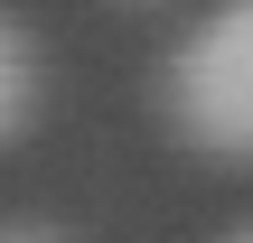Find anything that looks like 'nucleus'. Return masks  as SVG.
Returning a JSON list of instances; mask_svg holds the SVG:
<instances>
[{"instance_id": "obj_1", "label": "nucleus", "mask_w": 253, "mask_h": 243, "mask_svg": "<svg viewBox=\"0 0 253 243\" xmlns=\"http://www.w3.org/2000/svg\"><path fill=\"white\" fill-rule=\"evenodd\" d=\"M169 122L188 131V150L253 169V0L188 28V47L169 56Z\"/></svg>"}, {"instance_id": "obj_2", "label": "nucleus", "mask_w": 253, "mask_h": 243, "mask_svg": "<svg viewBox=\"0 0 253 243\" xmlns=\"http://www.w3.org/2000/svg\"><path fill=\"white\" fill-rule=\"evenodd\" d=\"M28 112H38V56H28V37L0 19V140H9Z\"/></svg>"}, {"instance_id": "obj_3", "label": "nucleus", "mask_w": 253, "mask_h": 243, "mask_svg": "<svg viewBox=\"0 0 253 243\" xmlns=\"http://www.w3.org/2000/svg\"><path fill=\"white\" fill-rule=\"evenodd\" d=\"M0 243H56V234H28V225H19V234H0Z\"/></svg>"}, {"instance_id": "obj_4", "label": "nucleus", "mask_w": 253, "mask_h": 243, "mask_svg": "<svg viewBox=\"0 0 253 243\" xmlns=\"http://www.w3.org/2000/svg\"><path fill=\"white\" fill-rule=\"evenodd\" d=\"M225 243H253V225H244V234H225Z\"/></svg>"}]
</instances>
